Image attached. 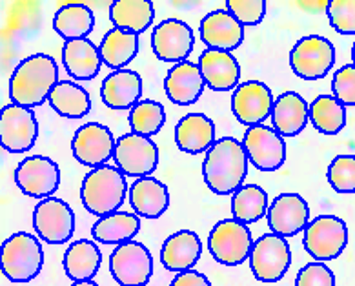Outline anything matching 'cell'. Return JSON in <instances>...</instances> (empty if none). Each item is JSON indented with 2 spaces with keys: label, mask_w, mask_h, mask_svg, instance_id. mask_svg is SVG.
<instances>
[{
  "label": "cell",
  "mask_w": 355,
  "mask_h": 286,
  "mask_svg": "<svg viewBox=\"0 0 355 286\" xmlns=\"http://www.w3.org/2000/svg\"><path fill=\"white\" fill-rule=\"evenodd\" d=\"M193 31L179 19H166L155 26L151 35V49L159 60L164 62H184L193 49Z\"/></svg>",
  "instance_id": "17"
},
{
  "label": "cell",
  "mask_w": 355,
  "mask_h": 286,
  "mask_svg": "<svg viewBox=\"0 0 355 286\" xmlns=\"http://www.w3.org/2000/svg\"><path fill=\"white\" fill-rule=\"evenodd\" d=\"M115 166L126 177H150L159 165V148L151 139L137 133H124L115 146Z\"/></svg>",
  "instance_id": "10"
},
{
  "label": "cell",
  "mask_w": 355,
  "mask_h": 286,
  "mask_svg": "<svg viewBox=\"0 0 355 286\" xmlns=\"http://www.w3.org/2000/svg\"><path fill=\"white\" fill-rule=\"evenodd\" d=\"M141 230V219L130 212H115L107 217L98 219L93 224L92 235L97 243L103 244H124L130 243Z\"/></svg>",
  "instance_id": "30"
},
{
  "label": "cell",
  "mask_w": 355,
  "mask_h": 286,
  "mask_svg": "<svg viewBox=\"0 0 355 286\" xmlns=\"http://www.w3.org/2000/svg\"><path fill=\"white\" fill-rule=\"evenodd\" d=\"M252 232L235 219H223L215 224L208 237L211 258L224 267H239L250 259L253 250Z\"/></svg>",
  "instance_id": "5"
},
{
  "label": "cell",
  "mask_w": 355,
  "mask_h": 286,
  "mask_svg": "<svg viewBox=\"0 0 355 286\" xmlns=\"http://www.w3.org/2000/svg\"><path fill=\"white\" fill-rule=\"evenodd\" d=\"M292 264V250L284 237L264 233L255 241L250 255V268L261 283H277L286 276Z\"/></svg>",
  "instance_id": "8"
},
{
  "label": "cell",
  "mask_w": 355,
  "mask_h": 286,
  "mask_svg": "<svg viewBox=\"0 0 355 286\" xmlns=\"http://www.w3.org/2000/svg\"><path fill=\"white\" fill-rule=\"evenodd\" d=\"M115 28L132 33H144L155 19V8L150 0H115L110 8Z\"/></svg>",
  "instance_id": "31"
},
{
  "label": "cell",
  "mask_w": 355,
  "mask_h": 286,
  "mask_svg": "<svg viewBox=\"0 0 355 286\" xmlns=\"http://www.w3.org/2000/svg\"><path fill=\"white\" fill-rule=\"evenodd\" d=\"M202 255L200 237L191 230H180L166 239L161 248L162 267L170 272H188Z\"/></svg>",
  "instance_id": "22"
},
{
  "label": "cell",
  "mask_w": 355,
  "mask_h": 286,
  "mask_svg": "<svg viewBox=\"0 0 355 286\" xmlns=\"http://www.w3.org/2000/svg\"><path fill=\"white\" fill-rule=\"evenodd\" d=\"M272 90L261 81H248L239 84L232 95V112L241 124L248 128L259 126L273 112Z\"/></svg>",
  "instance_id": "16"
},
{
  "label": "cell",
  "mask_w": 355,
  "mask_h": 286,
  "mask_svg": "<svg viewBox=\"0 0 355 286\" xmlns=\"http://www.w3.org/2000/svg\"><path fill=\"white\" fill-rule=\"evenodd\" d=\"M170 286H211V283L205 274L197 272V270H188V272L177 274Z\"/></svg>",
  "instance_id": "42"
},
{
  "label": "cell",
  "mask_w": 355,
  "mask_h": 286,
  "mask_svg": "<svg viewBox=\"0 0 355 286\" xmlns=\"http://www.w3.org/2000/svg\"><path fill=\"white\" fill-rule=\"evenodd\" d=\"M330 26L340 35H355V0H331L326 4Z\"/></svg>",
  "instance_id": "38"
},
{
  "label": "cell",
  "mask_w": 355,
  "mask_h": 286,
  "mask_svg": "<svg viewBox=\"0 0 355 286\" xmlns=\"http://www.w3.org/2000/svg\"><path fill=\"white\" fill-rule=\"evenodd\" d=\"M205 183L214 194L230 195L243 188L248 175V155L243 142L234 137H223L206 151L202 162Z\"/></svg>",
  "instance_id": "1"
},
{
  "label": "cell",
  "mask_w": 355,
  "mask_h": 286,
  "mask_svg": "<svg viewBox=\"0 0 355 286\" xmlns=\"http://www.w3.org/2000/svg\"><path fill=\"white\" fill-rule=\"evenodd\" d=\"M200 40L208 49L234 51L244 40V26L228 10H215L200 22Z\"/></svg>",
  "instance_id": "19"
},
{
  "label": "cell",
  "mask_w": 355,
  "mask_h": 286,
  "mask_svg": "<svg viewBox=\"0 0 355 286\" xmlns=\"http://www.w3.org/2000/svg\"><path fill=\"white\" fill-rule=\"evenodd\" d=\"M95 17L88 6L66 4L53 17V29L66 42L86 39L93 31Z\"/></svg>",
  "instance_id": "33"
},
{
  "label": "cell",
  "mask_w": 355,
  "mask_h": 286,
  "mask_svg": "<svg viewBox=\"0 0 355 286\" xmlns=\"http://www.w3.org/2000/svg\"><path fill=\"white\" fill-rule=\"evenodd\" d=\"M310 121L324 135H337L346 126V108L334 95H319L310 104Z\"/></svg>",
  "instance_id": "35"
},
{
  "label": "cell",
  "mask_w": 355,
  "mask_h": 286,
  "mask_svg": "<svg viewBox=\"0 0 355 286\" xmlns=\"http://www.w3.org/2000/svg\"><path fill=\"white\" fill-rule=\"evenodd\" d=\"M33 228L48 244H64L75 232L73 210L59 197L40 201L33 210Z\"/></svg>",
  "instance_id": "12"
},
{
  "label": "cell",
  "mask_w": 355,
  "mask_h": 286,
  "mask_svg": "<svg viewBox=\"0 0 355 286\" xmlns=\"http://www.w3.org/2000/svg\"><path fill=\"white\" fill-rule=\"evenodd\" d=\"M110 272L121 286H146L153 276V258L139 241L119 244L110 255Z\"/></svg>",
  "instance_id": "9"
},
{
  "label": "cell",
  "mask_w": 355,
  "mask_h": 286,
  "mask_svg": "<svg viewBox=\"0 0 355 286\" xmlns=\"http://www.w3.org/2000/svg\"><path fill=\"white\" fill-rule=\"evenodd\" d=\"M326 177L337 194H355V155H337L328 166Z\"/></svg>",
  "instance_id": "37"
},
{
  "label": "cell",
  "mask_w": 355,
  "mask_h": 286,
  "mask_svg": "<svg viewBox=\"0 0 355 286\" xmlns=\"http://www.w3.org/2000/svg\"><path fill=\"white\" fill-rule=\"evenodd\" d=\"M331 92L334 97L343 104V106H355V66L346 64L337 69L331 78Z\"/></svg>",
  "instance_id": "40"
},
{
  "label": "cell",
  "mask_w": 355,
  "mask_h": 286,
  "mask_svg": "<svg viewBox=\"0 0 355 286\" xmlns=\"http://www.w3.org/2000/svg\"><path fill=\"white\" fill-rule=\"evenodd\" d=\"M130 203L139 217L159 219L170 206V192L155 177H142L130 188Z\"/></svg>",
  "instance_id": "26"
},
{
  "label": "cell",
  "mask_w": 355,
  "mask_h": 286,
  "mask_svg": "<svg viewBox=\"0 0 355 286\" xmlns=\"http://www.w3.org/2000/svg\"><path fill=\"white\" fill-rule=\"evenodd\" d=\"M232 215L243 224H253L268 215V194L261 186L246 185L232 197Z\"/></svg>",
  "instance_id": "34"
},
{
  "label": "cell",
  "mask_w": 355,
  "mask_h": 286,
  "mask_svg": "<svg viewBox=\"0 0 355 286\" xmlns=\"http://www.w3.org/2000/svg\"><path fill=\"white\" fill-rule=\"evenodd\" d=\"M175 144L184 153H202L215 144V124L205 113H188L177 122Z\"/></svg>",
  "instance_id": "24"
},
{
  "label": "cell",
  "mask_w": 355,
  "mask_h": 286,
  "mask_svg": "<svg viewBox=\"0 0 355 286\" xmlns=\"http://www.w3.org/2000/svg\"><path fill=\"white\" fill-rule=\"evenodd\" d=\"M101 262H103V253L95 241L88 239H80L69 244L62 259L64 272L75 283L92 281L97 276Z\"/></svg>",
  "instance_id": "28"
},
{
  "label": "cell",
  "mask_w": 355,
  "mask_h": 286,
  "mask_svg": "<svg viewBox=\"0 0 355 286\" xmlns=\"http://www.w3.org/2000/svg\"><path fill=\"white\" fill-rule=\"evenodd\" d=\"M20 192L35 199H49L60 186L59 165L44 155L26 157L15 170Z\"/></svg>",
  "instance_id": "13"
},
{
  "label": "cell",
  "mask_w": 355,
  "mask_h": 286,
  "mask_svg": "<svg viewBox=\"0 0 355 286\" xmlns=\"http://www.w3.org/2000/svg\"><path fill=\"white\" fill-rule=\"evenodd\" d=\"M352 60H354V66H355V42L354 46H352Z\"/></svg>",
  "instance_id": "44"
},
{
  "label": "cell",
  "mask_w": 355,
  "mask_h": 286,
  "mask_svg": "<svg viewBox=\"0 0 355 286\" xmlns=\"http://www.w3.org/2000/svg\"><path fill=\"white\" fill-rule=\"evenodd\" d=\"M268 226L281 237H293L310 224V208L299 194H281L268 208Z\"/></svg>",
  "instance_id": "18"
},
{
  "label": "cell",
  "mask_w": 355,
  "mask_h": 286,
  "mask_svg": "<svg viewBox=\"0 0 355 286\" xmlns=\"http://www.w3.org/2000/svg\"><path fill=\"white\" fill-rule=\"evenodd\" d=\"M336 64V48L324 37L308 35L297 40L290 51L292 72L302 81H319L326 77Z\"/></svg>",
  "instance_id": "7"
},
{
  "label": "cell",
  "mask_w": 355,
  "mask_h": 286,
  "mask_svg": "<svg viewBox=\"0 0 355 286\" xmlns=\"http://www.w3.org/2000/svg\"><path fill=\"white\" fill-rule=\"evenodd\" d=\"M206 83L200 73L199 64L184 60L171 66L164 78V92L173 104L190 106L199 101Z\"/></svg>",
  "instance_id": "20"
},
{
  "label": "cell",
  "mask_w": 355,
  "mask_h": 286,
  "mask_svg": "<svg viewBox=\"0 0 355 286\" xmlns=\"http://www.w3.org/2000/svg\"><path fill=\"white\" fill-rule=\"evenodd\" d=\"M39 122L33 110L8 104L0 112V144L8 153H26L37 142Z\"/></svg>",
  "instance_id": "11"
},
{
  "label": "cell",
  "mask_w": 355,
  "mask_h": 286,
  "mask_svg": "<svg viewBox=\"0 0 355 286\" xmlns=\"http://www.w3.org/2000/svg\"><path fill=\"white\" fill-rule=\"evenodd\" d=\"M117 141L113 137L112 130L98 122H88L75 131L71 139V151L73 157L83 166L98 168L115 155Z\"/></svg>",
  "instance_id": "15"
},
{
  "label": "cell",
  "mask_w": 355,
  "mask_h": 286,
  "mask_svg": "<svg viewBox=\"0 0 355 286\" xmlns=\"http://www.w3.org/2000/svg\"><path fill=\"white\" fill-rule=\"evenodd\" d=\"M166 122V112L161 102L151 101H141L137 106L132 108L130 112V126H132V133L142 137H153L162 130Z\"/></svg>",
  "instance_id": "36"
},
{
  "label": "cell",
  "mask_w": 355,
  "mask_h": 286,
  "mask_svg": "<svg viewBox=\"0 0 355 286\" xmlns=\"http://www.w3.org/2000/svg\"><path fill=\"white\" fill-rule=\"evenodd\" d=\"M59 83V66L53 57L37 53L24 58L10 78V99L22 108L42 106Z\"/></svg>",
  "instance_id": "2"
},
{
  "label": "cell",
  "mask_w": 355,
  "mask_h": 286,
  "mask_svg": "<svg viewBox=\"0 0 355 286\" xmlns=\"http://www.w3.org/2000/svg\"><path fill=\"white\" fill-rule=\"evenodd\" d=\"M310 121L308 102L295 92H284L279 95L272 112L273 130L282 137L299 135Z\"/></svg>",
  "instance_id": "25"
},
{
  "label": "cell",
  "mask_w": 355,
  "mask_h": 286,
  "mask_svg": "<svg viewBox=\"0 0 355 286\" xmlns=\"http://www.w3.org/2000/svg\"><path fill=\"white\" fill-rule=\"evenodd\" d=\"M228 11L243 26H257L263 22L266 15V2L264 0H228Z\"/></svg>",
  "instance_id": "39"
},
{
  "label": "cell",
  "mask_w": 355,
  "mask_h": 286,
  "mask_svg": "<svg viewBox=\"0 0 355 286\" xmlns=\"http://www.w3.org/2000/svg\"><path fill=\"white\" fill-rule=\"evenodd\" d=\"M98 49H101L103 62L107 68L121 72L139 53V35L126 29L113 28L104 35Z\"/></svg>",
  "instance_id": "29"
},
{
  "label": "cell",
  "mask_w": 355,
  "mask_h": 286,
  "mask_svg": "<svg viewBox=\"0 0 355 286\" xmlns=\"http://www.w3.org/2000/svg\"><path fill=\"white\" fill-rule=\"evenodd\" d=\"M71 286H98V285L95 281H77V283H73Z\"/></svg>",
  "instance_id": "43"
},
{
  "label": "cell",
  "mask_w": 355,
  "mask_h": 286,
  "mask_svg": "<svg viewBox=\"0 0 355 286\" xmlns=\"http://www.w3.org/2000/svg\"><path fill=\"white\" fill-rule=\"evenodd\" d=\"M295 286H336V276L322 262H308L297 274Z\"/></svg>",
  "instance_id": "41"
},
{
  "label": "cell",
  "mask_w": 355,
  "mask_h": 286,
  "mask_svg": "<svg viewBox=\"0 0 355 286\" xmlns=\"http://www.w3.org/2000/svg\"><path fill=\"white\" fill-rule=\"evenodd\" d=\"M248 160L257 170L275 171L286 160V142L284 137L264 124L246 130L243 139Z\"/></svg>",
  "instance_id": "14"
},
{
  "label": "cell",
  "mask_w": 355,
  "mask_h": 286,
  "mask_svg": "<svg viewBox=\"0 0 355 286\" xmlns=\"http://www.w3.org/2000/svg\"><path fill=\"white\" fill-rule=\"evenodd\" d=\"M142 78L133 69L110 73L101 86V99L110 110H130L141 102Z\"/></svg>",
  "instance_id": "23"
},
{
  "label": "cell",
  "mask_w": 355,
  "mask_h": 286,
  "mask_svg": "<svg viewBox=\"0 0 355 286\" xmlns=\"http://www.w3.org/2000/svg\"><path fill=\"white\" fill-rule=\"evenodd\" d=\"M0 262L2 274L11 283H30L42 270L44 250L35 235L28 232H17L2 243Z\"/></svg>",
  "instance_id": "4"
},
{
  "label": "cell",
  "mask_w": 355,
  "mask_h": 286,
  "mask_svg": "<svg viewBox=\"0 0 355 286\" xmlns=\"http://www.w3.org/2000/svg\"><path fill=\"white\" fill-rule=\"evenodd\" d=\"M49 104L60 117L80 119L92 110V99L83 86L73 81H59L49 93Z\"/></svg>",
  "instance_id": "32"
},
{
  "label": "cell",
  "mask_w": 355,
  "mask_h": 286,
  "mask_svg": "<svg viewBox=\"0 0 355 286\" xmlns=\"http://www.w3.org/2000/svg\"><path fill=\"white\" fill-rule=\"evenodd\" d=\"M199 68L211 92H230L239 86L241 66L230 51L206 49L199 57Z\"/></svg>",
  "instance_id": "21"
},
{
  "label": "cell",
  "mask_w": 355,
  "mask_h": 286,
  "mask_svg": "<svg viewBox=\"0 0 355 286\" xmlns=\"http://www.w3.org/2000/svg\"><path fill=\"white\" fill-rule=\"evenodd\" d=\"M128 194L126 175L117 166H98L86 174L80 186L84 208L95 217H107L122 206Z\"/></svg>",
  "instance_id": "3"
},
{
  "label": "cell",
  "mask_w": 355,
  "mask_h": 286,
  "mask_svg": "<svg viewBox=\"0 0 355 286\" xmlns=\"http://www.w3.org/2000/svg\"><path fill=\"white\" fill-rule=\"evenodd\" d=\"M62 64L75 81H92L103 66L101 49L89 39L69 40L62 48Z\"/></svg>",
  "instance_id": "27"
},
{
  "label": "cell",
  "mask_w": 355,
  "mask_h": 286,
  "mask_svg": "<svg viewBox=\"0 0 355 286\" xmlns=\"http://www.w3.org/2000/svg\"><path fill=\"white\" fill-rule=\"evenodd\" d=\"M304 250L317 261H334L348 244V226L336 215H319L304 230Z\"/></svg>",
  "instance_id": "6"
}]
</instances>
